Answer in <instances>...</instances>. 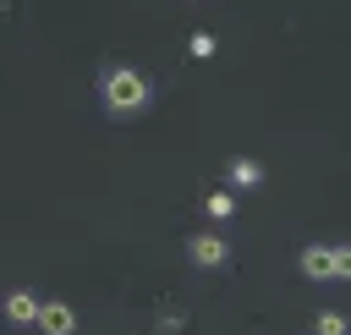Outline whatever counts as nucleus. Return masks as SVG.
<instances>
[{"mask_svg": "<svg viewBox=\"0 0 351 335\" xmlns=\"http://www.w3.org/2000/svg\"><path fill=\"white\" fill-rule=\"evenodd\" d=\"M99 99H104V110H110L115 121H132V115H143V110H148L154 88H148V77H143V71H132V66H115V71H104V82H99Z\"/></svg>", "mask_w": 351, "mask_h": 335, "instance_id": "1", "label": "nucleus"}, {"mask_svg": "<svg viewBox=\"0 0 351 335\" xmlns=\"http://www.w3.org/2000/svg\"><path fill=\"white\" fill-rule=\"evenodd\" d=\"M186 258H192L197 269H225V264H230V242L203 231V236H192V242H186Z\"/></svg>", "mask_w": 351, "mask_h": 335, "instance_id": "2", "label": "nucleus"}, {"mask_svg": "<svg viewBox=\"0 0 351 335\" xmlns=\"http://www.w3.org/2000/svg\"><path fill=\"white\" fill-rule=\"evenodd\" d=\"M44 335H71L77 330V313H71V302H38V319H33Z\"/></svg>", "mask_w": 351, "mask_h": 335, "instance_id": "3", "label": "nucleus"}, {"mask_svg": "<svg viewBox=\"0 0 351 335\" xmlns=\"http://www.w3.org/2000/svg\"><path fill=\"white\" fill-rule=\"evenodd\" d=\"M302 275L307 280H335V247H307L302 253Z\"/></svg>", "mask_w": 351, "mask_h": 335, "instance_id": "4", "label": "nucleus"}, {"mask_svg": "<svg viewBox=\"0 0 351 335\" xmlns=\"http://www.w3.org/2000/svg\"><path fill=\"white\" fill-rule=\"evenodd\" d=\"M5 319H11V324H33V319H38V297H33V291H11V297H5Z\"/></svg>", "mask_w": 351, "mask_h": 335, "instance_id": "5", "label": "nucleus"}, {"mask_svg": "<svg viewBox=\"0 0 351 335\" xmlns=\"http://www.w3.org/2000/svg\"><path fill=\"white\" fill-rule=\"evenodd\" d=\"M230 181L236 187H263V165L258 159H230Z\"/></svg>", "mask_w": 351, "mask_h": 335, "instance_id": "6", "label": "nucleus"}, {"mask_svg": "<svg viewBox=\"0 0 351 335\" xmlns=\"http://www.w3.org/2000/svg\"><path fill=\"white\" fill-rule=\"evenodd\" d=\"M313 335H351V324H346V313H335V308H324V313L313 319Z\"/></svg>", "mask_w": 351, "mask_h": 335, "instance_id": "7", "label": "nucleus"}, {"mask_svg": "<svg viewBox=\"0 0 351 335\" xmlns=\"http://www.w3.org/2000/svg\"><path fill=\"white\" fill-rule=\"evenodd\" d=\"M203 209H208L214 220H230V214H236V198H230V192H208V198H203Z\"/></svg>", "mask_w": 351, "mask_h": 335, "instance_id": "8", "label": "nucleus"}, {"mask_svg": "<svg viewBox=\"0 0 351 335\" xmlns=\"http://www.w3.org/2000/svg\"><path fill=\"white\" fill-rule=\"evenodd\" d=\"M192 55L208 60V55H214V33H192Z\"/></svg>", "mask_w": 351, "mask_h": 335, "instance_id": "9", "label": "nucleus"}, {"mask_svg": "<svg viewBox=\"0 0 351 335\" xmlns=\"http://www.w3.org/2000/svg\"><path fill=\"white\" fill-rule=\"evenodd\" d=\"M335 275L351 280V247H335Z\"/></svg>", "mask_w": 351, "mask_h": 335, "instance_id": "10", "label": "nucleus"}]
</instances>
